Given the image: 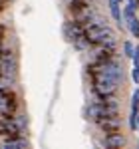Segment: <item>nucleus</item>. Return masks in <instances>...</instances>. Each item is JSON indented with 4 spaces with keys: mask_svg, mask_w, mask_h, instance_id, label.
I'll use <instances>...</instances> for the list:
<instances>
[{
    "mask_svg": "<svg viewBox=\"0 0 139 149\" xmlns=\"http://www.w3.org/2000/svg\"><path fill=\"white\" fill-rule=\"evenodd\" d=\"M14 121H16V125H18V129H20V131H22L24 127H26V123H28L24 115H18V117H14Z\"/></svg>",
    "mask_w": 139,
    "mask_h": 149,
    "instance_id": "0eeeda50",
    "label": "nucleus"
},
{
    "mask_svg": "<svg viewBox=\"0 0 139 149\" xmlns=\"http://www.w3.org/2000/svg\"><path fill=\"white\" fill-rule=\"evenodd\" d=\"M104 143H105V147H121V145L125 143V137L115 131V133H109V135L105 137Z\"/></svg>",
    "mask_w": 139,
    "mask_h": 149,
    "instance_id": "7ed1b4c3",
    "label": "nucleus"
},
{
    "mask_svg": "<svg viewBox=\"0 0 139 149\" xmlns=\"http://www.w3.org/2000/svg\"><path fill=\"white\" fill-rule=\"evenodd\" d=\"M6 100H8V93H6V92H2V90H0V105H2V103L6 102Z\"/></svg>",
    "mask_w": 139,
    "mask_h": 149,
    "instance_id": "9b49d317",
    "label": "nucleus"
},
{
    "mask_svg": "<svg viewBox=\"0 0 139 149\" xmlns=\"http://www.w3.org/2000/svg\"><path fill=\"white\" fill-rule=\"evenodd\" d=\"M109 10H111V16L119 26H121V10H119V0H109Z\"/></svg>",
    "mask_w": 139,
    "mask_h": 149,
    "instance_id": "20e7f679",
    "label": "nucleus"
},
{
    "mask_svg": "<svg viewBox=\"0 0 139 149\" xmlns=\"http://www.w3.org/2000/svg\"><path fill=\"white\" fill-rule=\"evenodd\" d=\"M137 109H139V90H135L133 92V111L131 113H137Z\"/></svg>",
    "mask_w": 139,
    "mask_h": 149,
    "instance_id": "6e6552de",
    "label": "nucleus"
},
{
    "mask_svg": "<svg viewBox=\"0 0 139 149\" xmlns=\"http://www.w3.org/2000/svg\"><path fill=\"white\" fill-rule=\"evenodd\" d=\"M127 26H129V30H131V34L139 38V20H137V16L129 18V20H127Z\"/></svg>",
    "mask_w": 139,
    "mask_h": 149,
    "instance_id": "423d86ee",
    "label": "nucleus"
},
{
    "mask_svg": "<svg viewBox=\"0 0 139 149\" xmlns=\"http://www.w3.org/2000/svg\"><path fill=\"white\" fill-rule=\"evenodd\" d=\"M97 123L105 129V133H115L117 127H119V121H117L115 115H105V117H99Z\"/></svg>",
    "mask_w": 139,
    "mask_h": 149,
    "instance_id": "f03ea898",
    "label": "nucleus"
},
{
    "mask_svg": "<svg viewBox=\"0 0 139 149\" xmlns=\"http://www.w3.org/2000/svg\"><path fill=\"white\" fill-rule=\"evenodd\" d=\"M117 84L119 81L113 80V78H105V76H93V86H95V92L99 95H111V93L117 90Z\"/></svg>",
    "mask_w": 139,
    "mask_h": 149,
    "instance_id": "f257e3e1",
    "label": "nucleus"
},
{
    "mask_svg": "<svg viewBox=\"0 0 139 149\" xmlns=\"http://www.w3.org/2000/svg\"><path fill=\"white\" fill-rule=\"evenodd\" d=\"M119 2H121V0H119Z\"/></svg>",
    "mask_w": 139,
    "mask_h": 149,
    "instance_id": "2eb2a0df",
    "label": "nucleus"
},
{
    "mask_svg": "<svg viewBox=\"0 0 139 149\" xmlns=\"http://www.w3.org/2000/svg\"><path fill=\"white\" fill-rule=\"evenodd\" d=\"M133 50H135V48L131 46L129 42H125V44H123V52H125V56H127V58H133Z\"/></svg>",
    "mask_w": 139,
    "mask_h": 149,
    "instance_id": "9d476101",
    "label": "nucleus"
},
{
    "mask_svg": "<svg viewBox=\"0 0 139 149\" xmlns=\"http://www.w3.org/2000/svg\"><path fill=\"white\" fill-rule=\"evenodd\" d=\"M133 60H135V64H139V46L133 50Z\"/></svg>",
    "mask_w": 139,
    "mask_h": 149,
    "instance_id": "f8f14e48",
    "label": "nucleus"
},
{
    "mask_svg": "<svg viewBox=\"0 0 139 149\" xmlns=\"http://www.w3.org/2000/svg\"><path fill=\"white\" fill-rule=\"evenodd\" d=\"M30 143L26 139H10V141H4V147L6 149H14V147H28Z\"/></svg>",
    "mask_w": 139,
    "mask_h": 149,
    "instance_id": "39448f33",
    "label": "nucleus"
},
{
    "mask_svg": "<svg viewBox=\"0 0 139 149\" xmlns=\"http://www.w3.org/2000/svg\"><path fill=\"white\" fill-rule=\"evenodd\" d=\"M135 125L139 127V115H135Z\"/></svg>",
    "mask_w": 139,
    "mask_h": 149,
    "instance_id": "4468645a",
    "label": "nucleus"
},
{
    "mask_svg": "<svg viewBox=\"0 0 139 149\" xmlns=\"http://www.w3.org/2000/svg\"><path fill=\"white\" fill-rule=\"evenodd\" d=\"M127 4H129V6H133L135 10L139 8V0H127Z\"/></svg>",
    "mask_w": 139,
    "mask_h": 149,
    "instance_id": "ddd939ff",
    "label": "nucleus"
},
{
    "mask_svg": "<svg viewBox=\"0 0 139 149\" xmlns=\"http://www.w3.org/2000/svg\"><path fill=\"white\" fill-rule=\"evenodd\" d=\"M123 16H125V20H129V18H133V16H135V8H133V6H125V12H123Z\"/></svg>",
    "mask_w": 139,
    "mask_h": 149,
    "instance_id": "1a4fd4ad",
    "label": "nucleus"
}]
</instances>
